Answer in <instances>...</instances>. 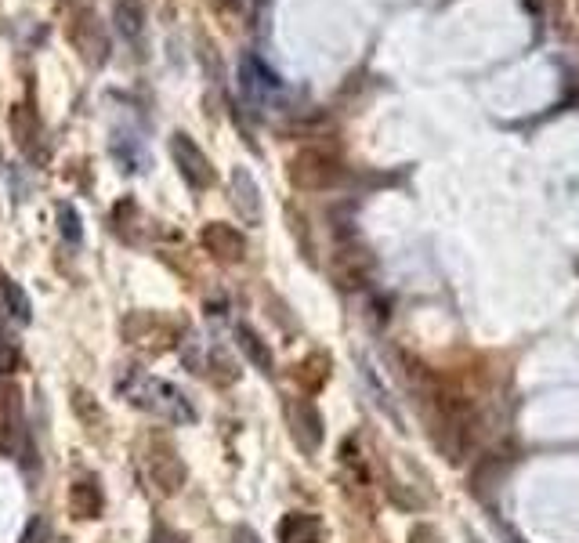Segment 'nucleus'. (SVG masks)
<instances>
[{
	"label": "nucleus",
	"instance_id": "obj_1",
	"mask_svg": "<svg viewBox=\"0 0 579 543\" xmlns=\"http://www.w3.org/2000/svg\"><path fill=\"white\" fill-rule=\"evenodd\" d=\"M120 395L131 402L134 410H145L152 417L167 420V424H192L196 420V406L178 384L156 381L142 370H127L120 377Z\"/></svg>",
	"mask_w": 579,
	"mask_h": 543
},
{
	"label": "nucleus",
	"instance_id": "obj_2",
	"mask_svg": "<svg viewBox=\"0 0 579 543\" xmlns=\"http://www.w3.org/2000/svg\"><path fill=\"white\" fill-rule=\"evenodd\" d=\"M337 178H341V156L323 145H308L290 160V181L301 192H323L337 185Z\"/></svg>",
	"mask_w": 579,
	"mask_h": 543
},
{
	"label": "nucleus",
	"instance_id": "obj_3",
	"mask_svg": "<svg viewBox=\"0 0 579 543\" xmlns=\"http://www.w3.org/2000/svg\"><path fill=\"white\" fill-rule=\"evenodd\" d=\"M149 478L156 482V489H160L163 496H174L185 486V478H189L181 453L174 449V442H167L163 435H152L149 439Z\"/></svg>",
	"mask_w": 579,
	"mask_h": 543
},
{
	"label": "nucleus",
	"instance_id": "obj_4",
	"mask_svg": "<svg viewBox=\"0 0 579 543\" xmlns=\"http://www.w3.org/2000/svg\"><path fill=\"white\" fill-rule=\"evenodd\" d=\"M373 279V254L362 243L348 239L333 254V283L341 290H362Z\"/></svg>",
	"mask_w": 579,
	"mask_h": 543
},
{
	"label": "nucleus",
	"instance_id": "obj_5",
	"mask_svg": "<svg viewBox=\"0 0 579 543\" xmlns=\"http://www.w3.org/2000/svg\"><path fill=\"white\" fill-rule=\"evenodd\" d=\"M171 160L174 167L181 171V178L189 181L192 189H210L214 185V167H210V160L203 156V149L196 142H192L189 134H171Z\"/></svg>",
	"mask_w": 579,
	"mask_h": 543
},
{
	"label": "nucleus",
	"instance_id": "obj_6",
	"mask_svg": "<svg viewBox=\"0 0 579 543\" xmlns=\"http://www.w3.org/2000/svg\"><path fill=\"white\" fill-rule=\"evenodd\" d=\"M286 428L304 453H315L323 446V417H319L312 399H286Z\"/></svg>",
	"mask_w": 579,
	"mask_h": 543
},
{
	"label": "nucleus",
	"instance_id": "obj_7",
	"mask_svg": "<svg viewBox=\"0 0 579 543\" xmlns=\"http://www.w3.org/2000/svg\"><path fill=\"white\" fill-rule=\"evenodd\" d=\"M203 247L214 261L221 265H239V261L247 258V239L243 232L225 225V221H210L207 229H203Z\"/></svg>",
	"mask_w": 579,
	"mask_h": 543
},
{
	"label": "nucleus",
	"instance_id": "obj_8",
	"mask_svg": "<svg viewBox=\"0 0 579 543\" xmlns=\"http://www.w3.org/2000/svg\"><path fill=\"white\" fill-rule=\"evenodd\" d=\"M69 511H73V518H80V522L102 518L105 493H102V486H98V478H91V475L73 478V486H69Z\"/></svg>",
	"mask_w": 579,
	"mask_h": 543
},
{
	"label": "nucleus",
	"instance_id": "obj_9",
	"mask_svg": "<svg viewBox=\"0 0 579 543\" xmlns=\"http://www.w3.org/2000/svg\"><path fill=\"white\" fill-rule=\"evenodd\" d=\"M127 337H131V344H138V348H149V352H163V348H171L174 344V330L163 319H156V315H138V319H127Z\"/></svg>",
	"mask_w": 579,
	"mask_h": 543
},
{
	"label": "nucleus",
	"instance_id": "obj_10",
	"mask_svg": "<svg viewBox=\"0 0 579 543\" xmlns=\"http://www.w3.org/2000/svg\"><path fill=\"white\" fill-rule=\"evenodd\" d=\"M279 543H326V529L319 522V515L308 511H290L283 515V522L276 525Z\"/></svg>",
	"mask_w": 579,
	"mask_h": 543
},
{
	"label": "nucleus",
	"instance_id": "obj_11",
	"mask_svg": "<svg viewBox=\"0 0 579 543\" xmlns=\"http://www.w3.org/2000/svg\"><path fill=\"white\" fill-rule=\"evenodd\" d=\"M236 344H239V352L247 355V362L254 366V370L276 373V355H272L268 341L257 334V330H250V326H236Z\"/></svg>",
	"mask_w": 579,
	"mask_h": 543
},
{
	"label": "nucleus",
	"instance_id": "obj_12",
	"mask_svg": "<svg viewBox=\"0 0 579 543\" xmlns=\"http://www.w3.org/2000/svg\"><path fill=\"white\" fill-rule=\"evenodd\" d=\"M232 192H236V196H232V200H236V207H239V214H243V218L247 221H261V200H257V181L250 178L247 171H243V167H239V171H232Z\"/></svg>",
	"mask_w": 579,
	"mask_h": 543
},
{
	"label": "nucleus",
	"instance_id": "obj_13",
	"mask_svg": "<svg viewBox=\"0 0 579 543\" xmlns=\"http://www.w3.org/2000/svg\"><path fill=\"white\" fill-rule=\"evenodd\" d=\"M113 19L120 26L127 40L142 37V26H145V8L142 0H113Z\"/></svg>",
	"mask_w": 579,
	"mask_h": 543
},
{
	"label": "nucleus",
	"instance_id": "obj_14",
	"mask_svg": "<svg viewBox=\"0 0 579 543\" xmlns=\"http://www.w3.org/2000/svg\"><path fill=\"white\" fill-rule=\"evenodd\" d=\"M73 413L80 420H84V428L91 431V435H98V431L105 428V413H102V406H98V399L91 395V391H73Z\"/></svg>",
	"mask_w": 579,
	"mask_h": 543
},
{
	"label": "nucleus",
	"instance_id": "obj_15",
	"mask_svg": "<svg viewBox=\"0 0 579 543\" xmlns=\"http://www.w3.org/2000/svg\"><path fill=\"white\" fill-rule=\"evenodd\" d=\"M0 294H4V301H8V308H11V315L19 319V323H29L33 319V305H29V294L22 290L15 279H0Z\"/></svg>",
	"mask_w": 579,
	"mask_h": 543
},
{
	"label": "nucleus",
	"instance_id": "obj_16",
	"mask_svg": "<svg viewBox=\"0 0 579 543\" xmlns=\"http://www.w3.org/2000/svg\"><path fill=\"white\" fill-rule=\"evenodd\" d=\"M330 359L326 355H308V359L297 366V381L301 384H308V391H319L326 384V377H330Z\"/></svg>",
	"mask_w": 579,
	"mask_h": 543
},
{
	"label": "nucleus",
	"instance_id": "obj_17",
	"mask_svg": "<svg viewBox=\"0 0 579 543\" xmlns=\"http://www.w3.org/2000/svg\"><path fill=\"white\" fill-rule=\"evenodd\" d=\"M11 127H15V134L22 138V149L33 153V149H37V138H40V127H37V120H33V113H29V105H19V109L11 113Z\"/></svg>",
	"mask_w": 579,
	"mask_h": 543
},
{
	"label": "nucleus",
	"instance_id": "obj_18",
	"mask_svg": "<svg viewBox=\"0 0 579 543\" xmlns=\"http://www.w3.org/2000/svg\"><path fill=\"white\" fill-rule=\"evenodd\" d=\"M58 229L69 243H80L84 239V225H80V214H76L69 203H58Z\"/></svg>",
	"mask_w": 579,
	"mask_h": 543
},
{
	"label": "nucleus",
	"instance_id": "obj_19",
	"mask_svg": "<svg viewBox=\"0 0 579 543\" xmlns=\"http://www.w3.org/2000/svg\"><path fill=\"white\" fill-rule=\"evenodd\" d=\"M48 540H51V525L44 515L29 518L26 529H22V536H19V543H48Z\"/></svg>",
	"mask_w": 579,
	"mask_h": 543
},
{
	"label": "nucleus",
	"instance_id": "obj_20",
	"mask_svg": "<svg viewBox=\"0 0 579 543\" xmlns=\"http://www.w3.org/2000/svg\"><path fill=\"white\" fill-rule=\"evenodd\" d=\"M15 366H19V352H15V348L0 337V373H11Z\"/></svg>",
	"mask_w": 579,
	"mask_h": 543
},
{
	"label": "nucleus",
	"instance_id": "obj_21",
	"mask_svg": "<svg viewBox=\"0 0 579 543\" xmlns=\"http://www.w3.org/2000/svg\"><path fill=\"white\" fill-rule=\"evenodd\" d=\"M236 543H261L254 529H236Z\"/></svg>",
	"mask_w": 579,
	"mask_h": 543
}]
</instances>
